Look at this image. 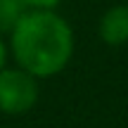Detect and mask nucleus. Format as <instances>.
<instances>
[{
  "label": "nucleus",
  "mask_w": 128,
  "mask_h": 128,
  "mask_svg": "<svg viewBox=\"0 0 128 128\" xmlns=\"http://www.w3.org/2000/svg\"><path fill=\"white\" fill-rule=\"evenodd\" d=\"M97 36L104 45H128V5H112L102 12L97 22Z\"/></svg>",
  "instance_id": "7ed1b4c3"
},
{
  "label": "nucleus",
  "mask_w": 128,
  "mask_h": 128,
  "mask_svg": "<svg viewBox=\"0 0 128 128\" xmlns=\"http://www.w3.org/2000/svg\"><path fill=\"white\" fill-rule=\"evenodd\" d=\"M24 0H0V33H10L17 19L26 12Z\"/></svg>",
  "instance_id": "20e7f679"
},
{
  "label": "nucleus",
  "mask_w": 128,
  "mask_h": 128,
  "mask_svg": "<svg viewBox=\"0 0 128 128\" xmlns=\"http://www.w3.org/2000/svg\"><path fill=\"white\" fill-rule=\"evenodd\" d=\"M60 2L62 0H24L28 10H57Z\"/></svg>",
  "instance_id": "39448f33"
},
{
  "label": "nucleus",
  "mask_w": 128,
  "mask_h": 128,
  "mask_svg": "<svg viewBox=\"0 0 128 128\" xmlns=\"http://www.w3.org/2000/svg\"><path fill=\"white\" fill-rule=\"evenodd\" d=\"M10 52L19 69L38 81L69 66L76 52V33L55 10H26L10 31Z\"/></svg>",
  "instance_id": "f257e3e1"
},
{
  "label": "nucleus",
  "mask_w": 128,
  "mask_h": 128,
  "mask_svg": "<svg viewBox=\"0 0 128 128\" xmlns=\"http://www.w3.org/2000/svg\"><path fill=\"white\" fill-rule=\"evenodd\" d=\"M7 64V45H5V40L0 38V69Z\"/></svg>",
  "instance_id": "423d86ee"
},
{
  "label": "nucleus",
  "mask_w": 128,
  "mask_h": 128,
  "mask_svg": "<svg viewBox=\"0 0 128 128\" xmlns=\"http://www.w3.org/2000/svg\"><path fill=\"white\" fill-rule=\"evenodd\" d=\"M40 88L38 78L19 66L0 69V112L7 116L28 114L38 104Z\"/></svg>",
  "instance_id": "f03ea898"
}]
</instances>
